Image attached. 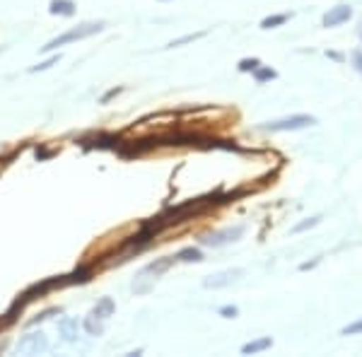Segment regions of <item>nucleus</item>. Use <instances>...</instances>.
Here are the masks:
<instances>
[{"mask_svg":"<svg viewBox=\"0 0 362 357\" xmlns=\"http://www.w3.org/2000/svg\"><path fill=\"white\" fill-rule=\"evenodd\" d=\"M58 61H61V54H54V56H51V58H46V61H42V63H39V66H32V68H29V73H44V70L54 68Z\"/></svg>","mask_w":362,"mask_h":357,"instance_id":"obj_17","label":"nucleus"},{"mask_svg":"<svg viewBox=\"0 0 362 357\" xmlns=\"http://www.w3.org/2000/svg\"><path fill=\"white\" fill-rule=\"evenodd\" d=\"M350 17H353L350 5H336V8H331L329 13L324 15V27H338V25H343V22H348Z\"/></svg>","mask_w":362,"mask_h":357,"instance_id":"obj_6","label":"nucleus"},{"mask_svg":"<svg viewBox=\"0 0 362 357\" xmlns=\"http://www.w3.org/2000/svg\"><path fill=\"white\" fill-rule=\"evenodd\" d=\"M203 37H206V32H198V34H186V37H181V39H174V42H169V44H167V49H177V46L191 44V42H196V39H203Z\"/></svg>","mask_w":362,"mask_h":357,"instance_id":"obj_16","label":"nucleus"},{"mask_svg":"<svg viewBox=\"0 0 362 357\" xmlns=\"http://www.w3.org/2000/svg\"><path fill=\"white\" fill-rule=\"evenodd\" d=\"M99 321H102V319H97V316L95 314H90V316H87V319L83 321V329L87 331V333H90V336H102V324H99Z\"/></svg>","mask_w":362,"mask_h":357,"instance_id":"obj_14","label":"nucleus"},{"mask_svg":"<svg viewBox=\"0 0 362 357\" xmlns=\"http://www.w3.org/2000/svg\"><path fill=\"white\" fill-rule=\"evenodd\" d=\"M121 92H124V87H112V90H109L107 95H102V99H99V104H109L114 97H119Z\"/></svg>","mask_w":362,"mask_h":357,"instance_id":"obj_21","label":"nucleus"},{"mask_svg":"<svg viewBox=\"0 0 362 357\" xmlns=\"http://www.w3.org/2000/svg\"><path fill=\"white\" fill-rule=\"evenodd\" d=\"M177 261H184V263H201L203 261V251L196 249V247H186L181 249L177 254Z\"/></svg>","mask_w":362,"mask_h":357,"instance_id":"obj_12","label":"nucleus"},{"mask_svg":"<svg viewBox=\"0 0 362 357\" xmlns=\"http://www.w3.org/2000/svg\"><path fill=\"white\" fill-rule=\"evenodd\" d=\"M58 329H61V336L66 338L68 343H73L75 338H78L80 321H78V319H73V316H66V319H61V324H58Z\"/></svg>","mask_w":362,"mask_h":357,"instance_id":"obj_9","label":"nucleus"},{"mask_svg":"<svg viewBox=\"0 0 362 357\" xmlns=\"http://www.w3.org/2000/svg\"><path fill=\"white\" fill-rule=\"evenodd\" d=\"M172 263H174L172 256H165V259H157L153 263H148V266L143 268V273H140V278H148V275H153V278H160L162 273L172 268Z\"/></svg>","mask_w":362,"mask_h":357,"instance_id":"obj_7","label":"nucleus"},{"mask_svg":"<svg viewBox=\"0 0 362 357\" xmlns=\"http://www.w3.org/2000/svg\"><path fill=\"white\" fill-rule=\"evenodd\" d=\"M355 63H358V68L362 70V56L360 54H355Z\"/></svg>","mask_w":362,"mask_h":357,"instance_id":"obj_25","label":"nucleus"},{"mask_svg":"<svg viewBox=\"0 0 362 357\" xmlns=\"http://www.w3.org/2000/svg\"><path fill=\"white\" fill-rule=\"evenodd\" d=\"M278 78V73H276V70H273V68H256L254 70V80H256V83H259V85H264V83H271V80H276Z\"/></svg>","mask_w":362,"mask_h":357,"instance_id":"obj_15","label":"nucleus"},{"mask_svg":"<svg viewBox=\"0 0 362 357\" xmlns=\"http://www.w3.org/2000/svg\"><path fill=\"white\" fill-rule=\"evenodd\" d=\"M3 51H5V49H3V46H0V54H3Z\"/></svg>","mask_w":362,"mask_h":357,"instance_id":"obj_26","label":"nucleus"},{"mask_svg":"<svg viewBox=\"0 0 362 357\" xmlns=\"http://www.w3.org/2000/svg\"><path fill=\"white\" fill-rule=\"evenodd\" d=\"M261 66V61L259 58H242V61H239V70H242V73H254L256 68Z\"/></svg>","mask_w":362,"mask_h":357,"instance_id":"obj_18","label":"nucleus"},{"mask_svg":"<svg viewBox=\"0 0 362 357\" xmlns=\"http://www.w3.org/2000/svg\"><path fill=\"white\" fill-rule=\"evenodd\" d=\"M317 119L314 116H307V114H297V116H288V119H278V121H271V124L264 126V131H300V128H307V126H314Z\"/></svg>","mask_w":362,"mask_h":357,"instance_id":"obj_2","label":"nucleus"},{"mask_svg":"<svg viewBox=\"0 0 362 357\" xmlns=\"http://www.w3.org/2000/svg\"><path fill=\"white\" fill-rule=\"evenodd\" d=\"M17 350H20V353H46V350H49V341H46V336L42 331L27 333V336L17 343Z\"/></svg>","mask_w":362,"mask_h":357,"instance_id":"obj_4","label":"nucleus"},{"mask_svg":"<svg viewBox=\"0 0 362 357\" xmlns=\"http://www.w3.org/2000/svg\"><path fill=\"white\" fill-rule=\"evenodd\" d=\"M244 234V227L237 225V227H227L223 232H210V234H203L201 244H206V247H225V244L230 242H237L239 237Z\"/></svg>","mask_w":362,"mask_h":357,"instance_id":"obj_3","label":"nucleus"},{"mask_svg":"<svg viewBox=\"0 0 362 357\" xmlns=\"http://www.w3.org/2000/svg\"><path fill=\"white\" fill-rule=\"evenodd\" d=\"M218 314L223 316V319H235V316L239 314V309L237 307H220Z\"/></svg>","mask_w":362,"mask_h":357,"instance_id":"obj_23","label":"nucleus"},{"mask_svg":"<svg viewBox=\"0 0 362 357\" xmlns=\"http://www.w3.org/2000/svg\"><path fill=\"white\" fill-rule=\"evenodd\" d=\"M288 20H290V15H288V13L271 15V17H266V20L261 22V29H276V27H283Z\"/></svg>","mask_w":362,"mask_h":357,"instance_id":"obj_13","label":"nucleus"},{"mask_svg":"<svg viewBox=\"0 0 362 357\" xmlns=\"http://www.w3.org/2000/svg\"><path fill=\"white\" fill-rule=\"evenodd\" d=\"M321 222V218H309V220H305V222H300V225H295V234H300V232H305V230H312V227H317Z\"/></svg>","mask_w":362,"mask_h":357,"instance_id":"obj_20","label":"nucleus"},{"mask_svg":"<svg viewBox=\"0 0 362 357\" xmlns=\"http://www.w3.org/2000/svg\"><path fill=\"white\" fill-rule=\"evenodd\" d=\"M341 333H343V336H355V333H362V319H358L355 324L346 326V329H343Z\"/></svg>","mask_w":362,"mask_h":357,"instance_id":"obj_22","label":"nucleus"},{"mask_svg":"<svg viewBox=\"0 0 362 357\" xmlns=\"http://www.w3.org/2000/svg\"><path fill=\"white\" fill-rule=\"evenodd\" d=\"M104 27H107L104 22H87V25H80V27H75V29H68V32H63L61 37L51 39L49 44L42 46V54H49V51H56L58 46H66V44H73V42H80V39L92 37V34H99Z\"/></svg>","mask_w":362,"mask_h":357,"instance_id":"obj_1","label":"nucleus"},{"mask_svg":"<svg viewBox=\"0 0 362 357\" xmlns=\"http://www.w3.org/2000/svg\"><path fill=\"white\" fill-rule=\"evenodd\" d=\"M54 314H61V309L58 307H51V309H46V312H42L37 316V319H32V321H27V326H37V324H42V321H46V319H51Z\"/></svg>","mask_w":362,"mask_h":357,"instance_id":"obj_19","label":"nucleus"},{"mask_svg":"<svg viewBox=\"0 0 362 357\" xmlns=\"http://www.w3.org/2000/svg\"><path fill=\"white\" fill-rule=\"evenodd\" d=\"M54 155H56V150H46V148H37V160H39V162L49 160V157H54Z\"/></svg>","mask_w":362,"mask_h":357,"instance_id":"obj_24","label":"nucleus"},{"mask_svg":"<svg viewBox=\"0 0 362 357\" xmlns=\"http://www.w3.org/2000/svg\"><path fill=\"white\" fill-rule=\"evenodd\" d=\"M114 312H116V302L112 297H102V300L95 304V309H92V314H95L97 319H109V316H114Z\"/></svg>","mask_w":362,"mask_h":357,"instance_id":"obj_11","label":"nucleus"},{"mask_svg":"<svg viewBox=\"0 0 362 357\" xmlns=\"http://www.w3.org/2000/svg\"><path fill=\"white\" fill-rule=\"evenodd\" d=\"M49 13L61 15V17H73L75 13H78V5H75L73 0H51Z\"/></svg>","mask_w":362,"mask_h":357,"instance_id":"obj_8","label":"nucleus"},{"mask_svg":"<svg viewBox=\"0 0 362 357\" xmlns=\"http://www.w3.org/2000/svg\"><path fill=\"white\" fill-rule=\"evenodd\" d=\"M273 345V338L271 336H264V338H256L251 343H244L242 345V355H256V353H264Z\"/></svg>","mask_w":362,"mask_h":357,"instance_id":"obj_10","label":"nucleus"},{"mask_svg":"<svg viewBox=\"0 0 362 357\" xmlns=\"http://www.w3.org/2000/svg\"><path fill=\"white\" fill-rule=\"evenodd\" d=\"M162 3H165V0H162Z\"/></svg>","mask_w":362,"mask_h":357,"instance_id":"obj_27","label":"nucleus"},{"mask_svg":"<svg viewBox=\"0 0 362 357\" xmlns=\"http://www.w3.org/2000/svg\"><path fill=\"white\" fill-rule=\"evenodd\" d=\"M244 275L242 268H235V271H223V273H215L210 275V278L203 280V288L208 290H218V288H227L230 283H235V280H239Z\"/></svg>","mask_w":362,"mask_h":357,"instance_id":"obj_5","label":"nucleus"}]
</instances>
